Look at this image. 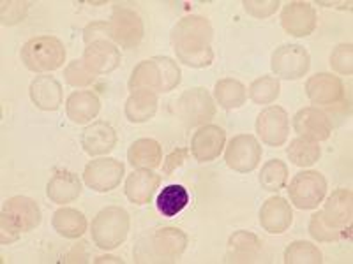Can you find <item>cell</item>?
Instances as JSON below:
<instances>
[{
    "label": "cell",
    "mask_w": 353,
    "mask_h": 264,
    "mask_svg": "<svg viewBox=\"0 0 353 264\" xmlns=\"http://www.w3.org/2000/svg\"><path fill=\"white\" fill-rule=\"evenodd\" d=\"M214 28L203 16L182 18L172 28V44L179 62L188 67L205 69L214 62Z\"/></svg>",
    "instance_id": "obj_1"
},
{
    "label": "cell",
    "mask_w": 353,
    "mask_h": 264,
    "mask_svg": "<svg viewBox=\"0 0 353 264\" xmlns=\"http://www.w3.org/2000/svg\"><path fill=\"white\" fill-rule=\"evenodd\" d=\"M185 248L188 234L168 226L145 231L132 248V257L140 264H172L181 259Z\"/></svg>",
    "instance_id": "obj_2"
},
{
    "label": "cell",
    "mask_w": 353,
    "mask_h": 264,
    "mask_svg": "<svg viewBox=\"0 0 353 264\" xmlns=\"http://www.w3.org/2000/svg\"><path fill=\"white\" fill-rule=\"evenodd\" d=\"M182 72L179 64L170 56H152L141 60L132 69L128 87L131 92L149 90L154 94H168L179 87Z\"/></svg>",
    "instance_id": "obj_3"
},
{
    "label": "cell",
    "mask_w": 353,
    "mask_h": 264,
    "mask_svg": "<svg viewBox=\"0 0 353 264\" xmlns=\"http://www.w3.org/2000/svg\"><path fill=\"white\" fill-rule=\"evenodd\" d=\"M65 46L55 36H37L21 46L20 58L25 67L32 72H52L61 69L65 62Z\"/></svg>",
    "instance_id": "obj_4"
},
{
    "label": "cell",
    "mask_w": 353,
    "mask_h": 264,
    "mask_svg": "<svg viewBox=\"0 0 353 264\" xmlns=\"http://www.w3.org/2000/svg\"><path fill=\"white\" fill-rule=\"evenodd\" d=\"M131 228L129 213L121 206H106L92 219L90 234L101 250H115L125 241Z\"/></svg>",
    "instance_id": "obj_5"
},
{
    "label": "cell",
    "mask_w": 353,
    "mask_h": 264,
    "mask_svg": "<svg viewBox=\"0 0 353 264\" xmlns=\"http://www.w3.org/2000/svg\"><path fill=\"white\" fill-rule=\"evenodd\" d=\"M175 113L188 127H203L216 116V100L205 88H189L175 100Z\"/></svg>",
    "instance_id": "obj_6"
},
{
    "label": "cell",
    "mask_w": 353,
    "mask_h": 264,
    "mask_svg": "<svg viewBox=\"0 0 353 264\" xmlns=\"http://www.w3.org/2000/svg\"><path fill=\"white\" fill-rule=\"evenodd\" d=\"M290 203L299 210H314L327 196L325 176L318 171H301L288 187Z\"/></svg>",
    "instance_id": "obj_7"
},
{
    "label": "cell",
    "mask_w": 353,
    "mask_h": 264,
    "mask_svg": "<svg viewBox=\"0 0 353 264\" xmlns=\"http://www.w3.org/2000/svg\"><path fill=\"white\" fill-rule=\"evenodd\" d=\"M270 67L277 80H301L311 67V55L301 44H283L274 50Z\"/></svg>",
    "instance_id": "obj_8"
},
{
    "label": "cell",
    "mask_w": 353,
    "mask_h": 264,
    "mask_svg": "<svg viewBox=\"0 0 353 264\" xmlns=\"http://www.w3.org/2000/svg\"><path fill=\"white\" fill-rule=\"evenodd\" d=\"M125 166L113 157H101L90 160L83 169V182L94 192H110L121 185Z\"/></svg>",
    "instance_id": "obj_9"
},
{
    "label": "cell",
    "mask_w": 353,
    "mask_h": 264,
    "mask_svg": "<svg viewBox=\"0 0 353 264\" xmlns=\"http://www.w3.org/2000/svg\"><path fill=\"white\" fill-rule=\"evenodd\" d=\"M108 21L110 27H112V41L117 46L132 50L137 48L141 39H143V20H141L137 11L117 6Z\"/></svg>",
    "instance_id": "obj_10"
},
{
    "label": "cell",
    "mask_w": 353,
    "mask_h": 264,
    "mask_svg": "<svg viewBox=\"0 0 353 264\" xmlns=\"http://www.w3.org/2000/svg\"><path fill=\"white\" fill-rule=\"evenodd\" d=\"M261 144L251 134H239L232 138L226 146L225 160L230 169L237 173H251L260 166Z\"/></svg>",
    "instance_id": "obj_11"
},
{
    "label": "cell",
    "mask_w": 353,
    "mask_h": 264,
    "mask_svg": "<svg viewBox=\"0 0 353 264\" xmlns=\"http://www.w3.org/2000/svg\"><path fill=\"white\" fill-rule=\"evenodd\" d=\"M256 134L267 146L279 148L288 141L290 118L281 106H267L256 118Z\"/></svg>",
    "instance_id": "obj_12"
},
{
    "label": "cell",
    "mask_w": 353,
    "mask_h": 264,
    "mask_svg": "<svg viewBox=\"0 0 353 264\" xmlns=\"http://www.w3.org/2000/svg\"><path fill=\"white\" fill-rule=\"evenodd\" d=\"M305 96L313 104H316V108L318 106L330 108L341 104L345 100V85L341 78L329 72H318L305 81Z\"/></svg>",
    "instance_id": "obj_13"
},
{
    "label": "cell",
    "mask_w": 353,
    "mask_h": 264,
    "mask_svg": "<svg viewBox=\"0 0 353 264\" xmlns=\"http://www.w3.org/2000/svg\"><path fill=\"white\" fill-rule=\"evenodd\" d=\"M318 25V14L314 6L309 2L293 0L283 8L281 27L293 37H307L314 32Z\"/></svg>",
    "instance_id": "obj_14"
},
{
    "label": "cell",
    "mask_w": 353,
    "mask_h": 264,
    "mask_svg": "<svg viewBox=\"0 0 353 264\" xmlns=\"http://www.w3.org/2000/svg\"><path fill=\"white\" fill-rule=\"evenodd\" d=\"M293 131L301 138L313 141H327L332 134V122L323 109L316 106H307L293 116Z\"/></svg>",
    "instance_id": "obj_15"
},
{
    "label": "cell",
    "mask_w": 353,
    "mask_h": 264,
    "mask_svg": "<svg viewBox=\"0 0 353 264\" xmlns=\"http://www.w3.org/2000/svg\"><path fill=\"white\" fill-rule=\"evenodd\" d=\"M321 215L330 228L348 234L352 229L353 219V192L350 188H337L327 199L325 206L321 210Z\"/></svg>",
    "instance_id": "obj_16"
},
{
    "label": "cell",
    "mask_w": 353,
    "mask_h": 264,
    "mask_svg": "<svg viewBox=\"0 0 353 264\" xmlns=\"http://www.w3.org/2000/svg\"><path fill=\"white\" fill-rule=\"evenodd\" d=\"M226 144V134L219 125H203L193 134L191 140V155L198 162H212L221 155Z\"/></svg>",
    "instance_id": "obj_17"
},
{
    "label": "cell",
    "mask_w": 353,
    "mask_h": 264,
    "mask_svg": "<svg viewBox=\"0 0 353 264\" xmlns=\"http://www.w3.org/2000/svg\"><path fill=\"white\" fill-rule=\"evenodd\" d=\"M2 215L8 217L21 232H28L41 224V208L37 201L27 196H12L2 204Z\"/></svg>",
    "instance_id": "obj_18"
},
{
    "label": "cell",
    "mask_w": 353,
    "mask_h": 264,
    "mask_svg": "<svg viewBox=\"0 0 353 264\" xmlns=\"http://www.w3.org/2000/svg\"><path fill=\"white\" fill-rule=\"evenodd\" d=\"M81 148L87 155L99 157L112 152L117 144V132L110 124L103 120L92 122L83 129L80 138Z\"/></svg>",
    "instance_id": "obj_19"
},
{
    "label": "cell",
    "mask_w": 353,
    "mask_h": 264,
    "mask_svg": "<svg viewBox=\"0 0 353 264\" xmlns=\"http://www.w3.org/2000/svg\"><path fill=\"white\" fill-rule=\"evenodd\" d=\"M293 222V210L285 197H269L260 208V226L270 234H283Z\"/></svg>",
    "instance_id": "obj_20"
},
{
    "label": "cell",
    "mask_w": 353,
    "mask_h": 264,
    "mask_svg": "<svg viewBox=\"0 0 353 264\" xmlns=\"http://www.w3.org/2000/svg\"><path fill=\"white\" fill-rule=\"evenodd\" d=\"M81 60L88 65L92 72L99 74H110L121 65V50L117 44L110 41H96V43L87 44Z\"/></svg>",
    "instance_id": "obj_21"
},
{
    "label": "cell",
    "mask_w": 353,
    "mask_h": 264,
    "mask_svg": "<svg viewBox=\"0 0 353 264\" xmlns=\"http://www.w3.org/2000/svg\"><path fill=\"white\" fill-rule=\"evenodd\" d=\"M159 185L161 175L154 173L152 169H137L125 180V196L131 203L143 206L152 203Z\"/></svg>",
    "instance_id": "obj_22"
},
{
    "label": "cell",
    "mask_w": 353,
    "mask_h": 264,
    "mask_svg": "<svg viewBox=\"0 0 353 264\" xmlns=\"http://www.w3.org/2000/svg\"><path fill=\"white\" fill-rule=\"evenodd\" d=\"M263 248V241L249 231H235L228 240L226 263L248 264L258 261Z\"/></svg>",
    "instance_id": "obj_23"
},
{
    "label": "cell",
    "mask_w": 353,
    "mask_h": 264,
    "mask_svg": "<svg viewBox=\"0 0 353 264\" xmlns=\"http://www.w3.org/2000/svg\"><path fill=\"white\" fill-rule=\"evenodd\" d=\"M30 100L41 111H57L62 106V85L53 76H36L28 88Z\"/></svg>",
    "instance_id": "obj_24"
},
{
    "label": "cell",
    "mask_w": 353,
    "mask_h": 264,
    "mask_svg": "<svg viewBox=\"0 0 353 264\" xmlns=\"http://www.w3.org/2000/svg\"><path fill=\"white\" fill-rule=\"evenodd\" d=\"M101 111V100L90 90H80V92H72L65 100V113L68 118L72 124L85 125L99 115Z\"/></svg>",
    "instance_id": "obj_25"
},
{
    "label": "cell",
    "mask_w": 353,
    "mask_h": 264,
    "mask_svg": "<svg viewBox=\"0 0 353 264\" xmlns=\"http://www.w3.org/2000/svg\"><path fill=\"white\" fill-rule=\"evenodd\" d=\"M83 185L78 175L71 171H59L50 178L46 185V196L55 204H68L81 196Z\"/></svg>",
    "instance_id": "obj_26"
},
{
    "label": "cell",
    "mask_w": 353,
    "mask_h": 264,
    "mask_svg": "<svg viewBox=\"0 0 353 264\" xmlns=\"http://www.w3.org/2000/svg\"><path fill=\"white\" fill-rule=\"evenodd\" d=\"M157 111V94L149 90L131 92L124 106V115L131 124H145L154 118Z\"/></svg>",
    "instance_id": "obj_27"
},
{
    "label": "cell",
    "mask_w": 353,
    "mask_h": 264,
    "mask_svg": "<svg viewBox=\"0 0 353 264\" xmlns=\"http://www.w3.org/2000/svg\"><path fill=\"white\" fill-rule=\"evenodd\" d=\"M129 164L134 169H156L163 160V148L156 140H137L128 150Z\"/></svg>",
    "instance_id": "obj_28"
},
{
    "label": "cell",
    "mask_w": 353,
    "mask_h": 264,
    "mask_svg": "<svg viewBox=\"0 0 353 264\" xmlns=\"http://www.w3.org/2000/svg\"><path fill=\"white\" fill-rule=\"evenodd\" d=\"M52 226L57 231V234L68 240H77L83 236L87 231L88 224L83 213L77 208H59L52 217Z\"/></svg>",
    "instance_id": "obj_29"
},
{
    "label": "cell",
    "mask_w": 353,
    "mask_h": 264,
    "mask_svg": "<svg viewBox=\"0 0 353 264\" xmlns=\"http://www.w3.org/2000/svg\"><path fill=\"white\" fill-rule=\"evenodd\" d=\"M214 99L219 104V108L226 109V111L239 109L245 104L248 88L239 80L225 78V80L217 81L216 87H214Z\"/></svg>",
    "instance_id": "obj_30"
},
{
    "label": "cell",
    "mask_w": 353,
    "mask_h": 264,
    "mask_svg": "<svg viewBox=\"0 0 353 264\" xmlns=\"http://www.w3.org/2000/svg\"><path fill=\"white\" fill-rule=\"evenodd\" d=\"M290 162L297 168H309L316 164L321 157V148L318 141L307 140V138H295L290 141V146L286 148Z\"/></svg>",
    "instance_id": "obj_31"
},
{
    "label": "cell",
    "mask_w": 353,
    "mask_h": 264,
    "mask_svg": "<svg viewBox=\"0 0 353 264\" xmlns=\"http://www.w3.org/2000/svg\"><path fill=\"white\" fill-rule=\"evenodd\" d=\"M189 192L182 185H168L157 194L156 206L163 217H175L188 206Z\"/></svg>",
    "instance_id": "obj_32"
},
{
    "label": "cell",
    "mask_w": 353,
    "mask_h": 264,
    "mask_svg": "<svg viewBox=\"0 0 353 264\" xmlns=\"http://www.w3.org/2000/svg\"><path fill=\"white\" fill-rule=\"evenodd\" d=\"M260 185L267 192H279L288 182V166L279 159H270L261 166Z\"/></svg>",
    "instance_id": "obj_33"
},
{
    "label": "cell",
    "mask_w": 353,
    "mask_h": 264,
    "mask_svg": "<svg viewBox=\"0 0 353 264\" xmlns=\"http://www.w3.org/2000/svg\"><path fill=\"white\" fill-rule=\"evenodd\" d=\"M281 94V83L276 76H261L249 85L248 96L254 104H272Z\"/></svg>",
    "instance_id": "obj_34"
},
{
    "label": "cell",
    "mask_w": 353,
    "mask_h": 264,
    "mask_svg": "<svg viewBox=\"0 0 353 264\" xmlns=\"http://www.w3.org/2000/svg\"><path fill=\"white\" fill-rule=\"evenodd\" d=\"M285 264H321L323 256L320 248L313 245L311 241H293L286 247L285 250Z\"/></svg>",
    "instance_id": "obj_35"
},
{
    "label": "cell",
    "mask_w": 353,
    "mask_h": 264,
    "mask_svg": "<svg viewBox=\"0 0 353 264\" xmlns=\"http://www.w3.org/2000/svg\"><path fill=\"white\" fill-rule=\"evenodd\" d=\"M97 74L88 69L83 60H71L64 69V80L69 87L85 88L96 81Z\"/></svg>",
    "instance_id": "obj_36"
},
{
    "label": "cell",
    "mask_w": 353,
    "mask_h": 264,
    "mask_svg": "<svg viewBox=\"0 0 353 264\" xmlns=\"http://www.w3.org/2000/svg\"><path fill=\"white\" fill-rule=\"evenodd\" d=\"M309 234H311L313 240L321 241V243H332V241L345 238V234L341 231H337V229L330 228L327 224L323 215H321V210L311 215V220H309Z\"/></svg>",
    "instance_id": "obj_37"
},
{
    "label": "cell",
    "mask_w": 353,
    "mask_h": 264,
    "mask_svg": "<svg viewBox=\"0 0 353 264\" xmlns=\"http://www.w3.org/2000/svg\"><path fill=\"white\" fill-rule=\"evenodd\" d=\"M330 67L334 72L341 76H352L353 74V46L352 43L337 44L330 53Z\"/></svg>",
    "instance_id": "obj_38"
},
{
    "label": "cell",
    "mask_w": 353,
    "mask_h": 264,
    "mask_svg": "<svg viewBox=\"0 0 353 264\" xmlns=\"http://www.w3.org/2000/svg\"><path fill=\"white\" fill-rule=\"evenodd\" d=\"M28 8H30V2H25V0H4L0 4V21L6 27L21 23L27 18Z\"/></svg>",
    "instance_id": "obj_39"
},
{
    "label": "cell",
    "mask_w": 353,
    "mask_h": 264,
    "mask_svg": "<svg viewBox=\"0 0 353 264\" xmlns=\"http://www.w3.org/2000/svg\"><path fill=\"white\" fill-rule=\"evenodd\" d=\"M242 6H244V11L248 14L258 18V20H263V18L272 16L274 12L279 9L281 2L279 0H244Z\"/></svg>",
    "instance_id": "obj_40"
},
{
    "label": "cell",
    "mask_w": 353,
    "mask_h": 264,
    "mask_svg": "<svg viewBox=\"0 0 353 264\" xmlns=\"http://www.w3.org/2000/svg\"><path fill=\"white\" fill-rule=\"evenodd\" d=\"M83 41L85 44L96 43V41H110V43H113L110 21H92V23H88L83 28Z\"/></svg>",
    "instance_id": "obj_41"
},
{
    "label": "cell",
    "mask_w": 353,
    "mask_h": 264,
    "mask_svg": "<svg viewBox=\"0 0 353 264\" xmlns=\"http://www.w3.org/2000/svg\"><path fill=\"white\" fill-rule=\"evenodd\" d=\"M189 153H191L189 148H175L172 153H168L163 160V176H172L188 160Z\"/></svg>",
    "instance_id": "obj_42"
},
{
    "label": "cell",
    "mask_w": 353,
    "mask_h": 264,
    "mask_svg": "<svg viewBox=\"0 0 353 264\" xmlns=\"http://www.w3.org/2000/svg\"><path fill=\"white\" fill-rule=\"evenodd\" d=\"M20 236H21L20 229L12 224L8 217L0 213V243L11 245V243H14V241L20 240Z\"/></svg>",
    "instance_id": "obj_43"
},
{
    "label": "cell",
    "mask_w": 353,
    "mask_h": 264,
    "mask_svg": "<svg viewBox=\"0 0 353 264\" xmlns=\"http://www.w3.org/2000/svg\"><path fill=\"white\" fill-rule=\"evenodd\" d=\"M88 259H90V250H88V245L87 241H78L77 245H72V248L68 252V256H65V263H88Z\"/></svg>",
    "instance_id": "obj_44"
},
{
    "label": "cell",
    "mask_w": 353,
    "mask_h": 264,
    "mask_svg": "<svg viewBox=\"0 0 353 264\" xmlns=\"http://www.w3.org/2000/svg\"><path fill=\"white\" fill-rule=\"evenodd\" d=\"M318 4L320 6H325V8H334V9H343V11H346V9H348V11H352V2H323V0H320V2H318Z\"/></svg>",
    "instance_id": "obj_45"
},
{
    "label": "cell",
    "mask_w": 353,
    "mask_h": 264,
    "mask_svg": "<svg viewBox=\"0 0 353 264\" xmlns=\"http://www.w3.org/2000/svg\"><path fill=\"white\" fill-rule=\"evenodd\" d=\"M103 263H117V264H122V263H124V261L119 259V257H115V256H101V257H97L96 264H103Z\"/></svg>",
    "instance_id": "obj_46"
}]
</instances>
